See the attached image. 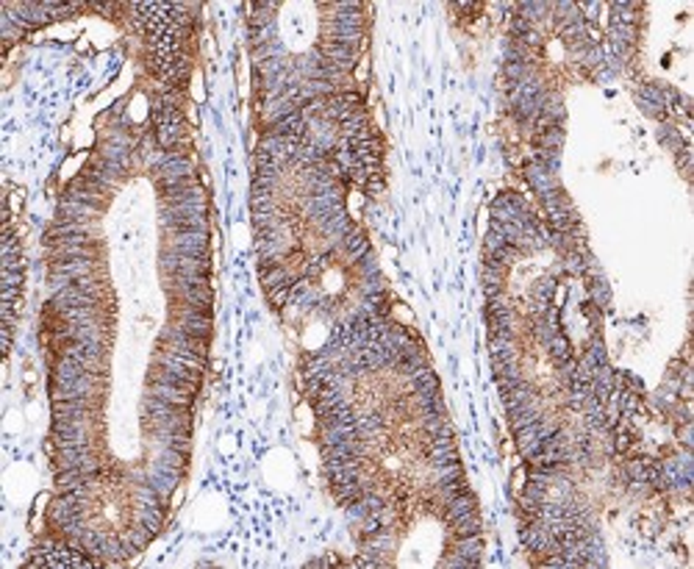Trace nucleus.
<instances>
[{
  "mask_svg": "<svg viewBox=\"0 0 694 569\" xmlns=\"http://www.w3.org/2000/svg\"><path fill=\"white\" fill-rule=\"evenodd\" d=\"M342 247L347 250V256H350L353 261H359V259H364V256L370 253V242H367V236H364L359 228H353V231L342 239Z\"/></svg>",
  "mask_w": 694,
  "mask_h": 569,
  "instance_id": "obj_1",
  "label": "nucleus"
}]
</instances>
